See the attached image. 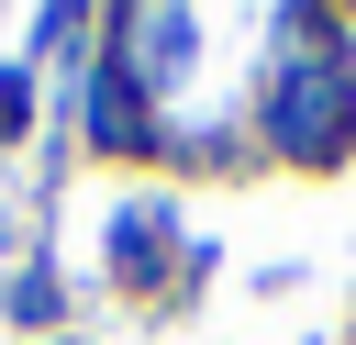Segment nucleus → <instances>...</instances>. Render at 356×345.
<instances>
[{
	"mask_svg": "<svg viewBox=\"0 0 356 345\" xmlns=\"http://www.w3.org/2000/svg\"><path fill=\"white\" fill-rule=\"evenodd\" d=\"M356 134V78L345 67H289L278 78V145L289 156H334Z\"/></svg>",
	"mask_w": 356,
	"mask_h": 345,
	"instance_id": "obj_1",
	"label": "nucleus"
},
{
	"mask_svg": "<svg viewBox=\"0 0 356 345\" xmlns=\"http://www.w3.org/2000/svg\"><path fill=\"white\" fill-rule=\"evenodd\" d=\"M122 33H134V45H145V56H134V67H145V78H178V67H189V22H167V11H134V22H122Z\"/></svg>",
	"mask_w": 356,
	"mask_h": 345,
	"instance_id": "obj_2",
	"label": "nucleus"
},
{
	"mask_svg": "<svg viewBox=\"0 0 356 345\" xmlns=\"http://www.w3.org/2000/svg\"><path fill=\"white\" fill-rule=\"evenodd\" d=\"M89 122H100V134H134V100H122L111 78H89Z\"/></svg>",
	"mask_w": 356,
	"mask_h": 345,
	"instance_id": "obj_3",
	"label": "nucleus"
},
{
	"mask_svg": "<svg viewBox=\"0 0 356 345\" xmlns=\"http://www.w3.org/2000/svg\"><path fill=\"white\" fill-rule=\"evenodd\" d=\"M22 111H33V89H22V78H0V134H11Z\"/></svg>",
	"mask_w": 356,
	"mask_h": 345,
	"instance_id": "obj_4",
	"label": "nucleus"
}]
</instances>
